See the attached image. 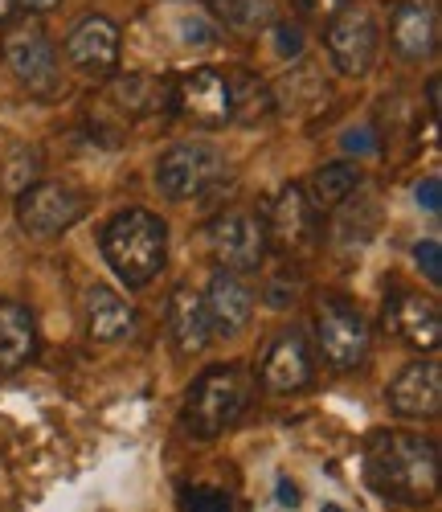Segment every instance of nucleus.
Instances as JSON below:
<instances>
[{"label":"nucleus","instance_id":"a878e982","mask_svg":"<svg viewBox=\"0 0 442 512\" xmlns=\"http://www.w3.org/2000/svg\"><path fill=\"white\" fill-rule=\"evenodd\" d=\"M181 512H234V500L217 488H181Z\"/></svg>","mask_w":442,"mask_h":512},{"label":"nucleus","instance_id":"c9c22d12","mask_svg":"<svg viewBox=\"0 0 442 512\" xmlns=\"http://www.w3.org/2000/svg\"><path fill=\"white\" fill-rule=\"evenodd\" d=\"M426 103H430V115H438V78L426 82Z\"/></svg>","mask_w":442,"mask_h":512},{"label":"nucleus","instance_id":"423d86ee","mask_svg":"<svg viewBox=\"0 0 442 512\" xmlns=\"http://www.w3.org/2000/svg\"><path fill=\"white\" fill-rule=\"evenodd\" d=\"M316 340H320L324 361L332 369L348 373V369L365 365V357L373 349V328L352 300H324L320 316H316Z\"/></svg>","mask_w":442,"mask_h":512},{"label":"nucleus","instance_id":"7ed1b4c3","mask_svg":"<svg viewBox=\"0 0 442 512\" xmlns=\"http://www.w3.org/2000/svg\"><path fill=\"white\" fill-rule=\"evenodd\" d=\"M250 394H254V381L242 365H213L185 394L181 418L197 439H217V435H226L230 426H238V418L250 406Z\"/></svg>","mask_w":442,"mask_h":512},{"label":"nucleus","instance_id":"f3484780","mask_svg":"<svg viewBox=\"0 0 442 512\" xmlns=\"http://www.w3.org/2000/svg\"><path fill=\"white\" fill-rule=\"evenodd\" d=\"M438 21L422 0H397L389 13V46L402 62H426L434 58Z\"/></svg>","mask_w":442,"mask_h":512},{"label":"nucleus","instance_id":"aec40b11","mask_svg":"<svg viewBox=\"0 0 442 512\" xmlns=\"http://www.w3.org/2000/svg\"><path fill=\"white\" fill-rule=\"evenodd\" d=\"M86 332L99 345H115V340H127L136 332V312H131L119 295L103 283H95L86 291Z\"/></svg>","mask_w":442,"mask_h":512},{"label":"nucleus","instance_id":"bb28decb","mask_svg":"<svg viewBox=\"0 0 442 512\" xmlns=\"http://www.w3.org/2000/svg\"><path fill=\"white\" fill-rule=\"evenodd\" d=\"M414 259H418V267H422V275L430 283H442V250H438L434 238H426V242L414 246Z\"/></svg>","mask_w":442,"mask_h":512},{"label":"nucleus","instance_id":"473e14b6","mask_svg":"<svg viewBox=\"0 0 442 512\" xmlns=\"http://www.w3.org/2000/svg\"><path fill=\"white\" fill-rule=\"evenodd\" d=\"M275 492H279V504H291V508L299 504V488H295L291 480H279V488H275Z\"/></svg>","mask_w":442,"mask_h":512},{"label":"nucleus","instance_id":"393cba45","mask_svg":"<svg viewBox=\"0 0 442 512\" xmlns=\"http://www.w3.org/2000/svg\"><path fill=\"white\" fill-rule=\"evenodd\" d=\"M37 168H41V156L37 148H17L9 160H5V173H0V181H5L9 193H25L33 181H37Z\"/></svg>","mask_w":442,"mask_h":512},{"label":"nucleus","instance_id":"2f4dec72","mask_svg":"<svg viewBox=\"0 0 442 512\" xmlns=\"http://www.w3.org/2000/svg\"><path fill=\"white\" fill-rule=\"evenodd\" d=\"M267 300H271L275 308H287V304H295V287L287 291V279H275L271 291H267Z\"/></svg>","mask_w":442,"mask_h":512},{"label":"nucleus","instance_id":"f704fd0d","mask_svg":"<svg viewBox=\"0 0 442 512\" xmlns=\"http://www.w3.org/2000/svg\"><path fill=\"white\" fill-rule=\"evenodd\" d=\"M17 0H0V29H5V25H13V17H17Z\"/></svg>","mask_w":442,"mask_h":512},{"label":"nucleus","instance_id":"f03ea898","mask_svg":"<svg viewBox=\"0 0 442 512\" xmlns=\"http://www.w3.org/2000/svg\"><path fill=\"white\" fill-rule=\"evenodd\" d=\"M99 246L127 287H148L168 263V226L152 209H123L107 222Z\"/></svg>","mask_w":442,"mask_h":512},{"label":"nucleus","instance_id":"412c9836","mask_svg":"<svg viewBox=\"0 0 442 512\" xmlns=\"http://www.w3.org/2000/svg\"><path fill=\"white\" fill-rule=\"evenodd\" d=\"M226 87H230V119L254 127L275 115V95L254 70H226Z\"/></svg>","mask_w":442,"mask_h":512},{"label":"nucleus","instance_id":"6ab92c4d","mask_svg":"<svg viewBox=\"0 0 442 512\" xmlns=\"http://www.w3.org/2000/svg\"><path fill=\"white\" fill-rule=\"evenodd\" d=\"M37 357V324L33 312L17 300H0V369L17 373Z\"/></svg>","mask_w":442,"mask_h":512},{"label":"nucleus","instance_id":"20e7f679","mask_svg":"<svg viewBox=\"0 0 442 512\" xmlns=\"http://www.w3.org/2000/svg\"><path fill=\"white\" fill-rule=\"evenodd\" d=\"M0 58L13 70V78L29 95H41L50 99L58 91V50L50 33L41 29V21H17V25H5V37H0Z\"/></svg>","mask_w":442,"mask_h":512},{"label":"nucleus","instance_id":"0eeeda50","mask_svg":"<svg viewBox=\"0 0 442 512\" xmlns=\"http://www.w3.org/2000/svg\"><path fill=\"white\" fill-rule=\"evenodd\" d=\"M86 218V193L62 181H33L17 197V222L33 238H58Z\"/></svg>","mask_w":442,"mask_h":512},{"label":"nucleus","instance_id":"a211bd4d","mask_svg":"<svg viewBox=\"0 0 442 512\" xmlns=\"http://www.w3.org/2000/svg\"><path fill=\"white\" fill-rule=\"evenodd\" d=\"M168 332H172V345L181 349L185 357L201 353L209 340H213L209 312H205V295L193 291L189 283H176L172 295H168Z\"/></svg>","mask_w":442,"mask_h":512},{"label":"nucleus","instance_id":"cd10ccee","mask_svg":"<svg viewBox=\"0 0 442 512\" xmlns=\"http://www.w3.org/2000/svg\"><path fill=\"white\" fill-rule=\"evenodd\" d=\"M275 41H279V54L283 58H299L303 54V29L299 25H287V21H275Z\"/></svg>","mask_w":442,"mask_h":512},{"label":"nucleus","instance_id":"c756f323","mask_svg":"<svg viewBox=\"0 0 442 512\" xmlns=\"http://www.w3.org/2000/svg\"><path fill=\"white\" fill-rule=\"evenodd\" d=\"M357 0H299V9L303 13H312V17H336L344 9H352Z\"/></svg>","mask_w":442,"mask_h":512},{"label":"nucleus","instance_id":"f257e3e1","mask_svg":"<svg viewBox=\"0 0 442 512\" xmlns=\"http://www.w3.org/2000/svg\"><path fill=\"white\" fill-rule=\"evenodd\" d=\"M365 476L373 492L397 504H426L438 492V447L410 431L377 435L365 451Z\"/></svg>","mask_w":442,"mask_h":512},{"label":"nucleus","instance_id":"dca6fc26","mask_svg":"<svg viewBox=\"0 0 442 512\" xmlns=\"http://www.w3.org/2000/svg\"><path fill=\"white\" fill-rule=\"evenodd\" d=\"M66 58L82 74H111L119 66V25L103 13H86L66 37Z\"/></svg>","mask_w":442,"mask_h":512},{"label":"nucleus","instance_id":"6e6552de","mask_svg":"<svg viewBox=\"0 0 442 512\" xmlns=\"http://www.w3.org/2000/svg\"><path fill=\"white\" fill-rule=\"evenodd\" d=\"M209 250H213V263L217 271H230V275H250L262 267L267 259V230H262V218L242 209L230 213H217L209 222Z\"/></svg>","mask_w":442,"mask_h":512},{"label":"nucleus","instance_id":"2eb2a0df","mask_svg":"<svg viewBox=\"0 0 442 512\" xmlns=\"http://www.w3.org/2000/svg\"><path fill=\"white\" fill-rule=\"evenodd\" d=\"M205 312H209V328L221 340H234L246 332L250 316H254V287L242 275L230 271H213L209 291H205Z\"/></svg>","mask_w":442,"mask_h":512},{"label":"nucleus","instance_id":"ddd939ff","mask_svg":"<svg viewBox=\"0 0 442 512\" xmlns=\"http://www.w3.org/2000/svg\"><path fill=\"white\" fill-rule=\"evenodd\" d=\"M389 410L406 422H430L442 410V365L434 357L410 361L389 386Z\"/></svg>","mask_w":442,"mask_h":512},{"label":"nucleus","instance_id":"1a4fd4ad","mask_svg":"<svg viewBox=\"0 0 442 512\" xmlns=\"http://www.w3.org/2000/svg\"><path fill=\"white\" fill-rule=\"evenodd\" d=\"M172 115L193 127H226L230 123V87L217 66H197L181 78H172Z\"/></svg>","mask_w":442,"mask_h":512},{"label":"nucleus","instance_id":"f8f14e48","mask_svg":"<svg viewBox=\"0 0 442 512\" xmlns=\"http://www.w3.org/2000/svg\"><path fill=\"white\" fill-rule=\"evenodd\" d=\"M312 349H307V340L299 328H287L271 340V349L267 357H262L258 365V386L267 390V394H299L312 386Z\"/></svg>","mask_w":442,"mask_h":512},{"label":"nucleus","instance_id":"72a5a7b5","mask_svg":"<svg viewBox=\"0 0 442 512\" xmlns=\"http://www.w3.org/2000/svg\"><path fill=\"white\" fill-rule=\"evenodd\" d=\"M21 9H29V13H50V9H58L62 0H17Z\"/></svg>","mask_w":442,"mask_h":512},{"label":"nucleus","instance_id":"7c9ffc66","mask_svg":"<svg viewBox=\"0 0 442 512\" xmlns=\"http://www.w3.org/2000/svg\"><path fill=\"white\" fill-rule=\"evenodd\" d=\"M414 197H418V205H422V209H430V213H442V189H438V177H426V181H418Z\"/></svg>","mask_w":442,"mask_h":512},{"label":"nucleus","instance_id":"39448f33","mask_svg":"<svg viewBox=\"0 0 442 512\" xmlns=\"http://www.w3.org/2000/svg\"><path fill=\"white\" fill-rule=\"evenodd\" d=\"M226 160L213 144H176L156 164V185L168 201H193L226 181Z\"/></svg>","mask_w":442,"mask_h":512},{"label":"nucleus","instance_id":"b1692460","mask_svg":"<svg viewBox=\"0 0 442 512\" xmlns=\"http://www.w3.org/2000/svg\"><path fill=\"white\" fill-rule=\"evenodd\" d=\"M209 9L230 33L242 37H254L275 25V0H209Z\"/></svg>","mask_w":442,"mask_h":512},{"label":"nucleus","instance_id":"c85d7f7f","mask_svg":"<svg viewBox=\"0 0 442 512\" xmlns=\"http://www.w3.org/2000/svg\"><path fill=\"white\" fill-rule=\"evenodd\" d=\"M340 144L352 156H369V152H377V132H373V127H352V132H344Z\"/></svg>","mask_w":442,"mask_h":512},{"label":"nucleus","instance_id":"9b49d317","mask_svg":"<svg viewBox=\"0 0 442 512\" xmlns=\"http://www.w3.org/2000/svg\"><path fill=\"white\" fill-rule=\"evenodd\" d=\"M262 230H267V246H275L279 254H299L320 238V218H316L312 201H307L303 185L279 189V197L267 209V218H262Z\"/></svg>","mask_w":442,"mask_h":512},{"label":"nucleus","instance_id":"4468645a","mask_svg":"<svg viewBox=\"0 0 442 512\" xmlns=\"http://www.w3.org/2000/svg\"><path fill=\"white\" fill-rule=\"evenodd\" d=\"M385 328H393L418 353H434L442 345V312L422 291H397L385 304Z\"/></svg>","mask_w":442,"mask_h":512},{"label":"nucleus","instance_id":"5701e85b","mask_svg":"<svg viewBox=\"0 0 442 512\" xmlns=\"http://www.w3.org/2000/svg\"><path fill=\"white\" fill-rule=\"evenodd\" d=\"M357 185H361V168L348 164V160H336V164L316 168V173L307 177L303 193H307V201H312L316 213H328V209L344 205L352 193H357Z\"/></svg>","mask_w":442,"mask_h":512},{"label":"nucleus","instance_id":"9d476101","mask_svg":"<svg viewBox=\"0 0 442 512\" xmlns=\"http://www.w3.org/2000/svg\"><path fill=\"white\" fill-rule=\"evenodd\" d=\"M324 46L332 54V66L344 78H365L373 70V62H377V50H381L377 21L365 9H344V13L328 17Z\"/></svg>","mask_w":442,"mask_h":512},{"label":"nucleus","instance_id":"4be33fe9","mask_svg":"<svg viewBox=\"0 0 442 512\" xmlns=\"http://www.w3.org/2000/svg\"><path fill=\"white\" fill-rule=\"evenodd\" d=\"M111 99L127 111V115H152V111H168L172 115V78H148V74H127L111 82Z\"/></svg>","mask_w":442,"mask_h":512}]
</instances>
